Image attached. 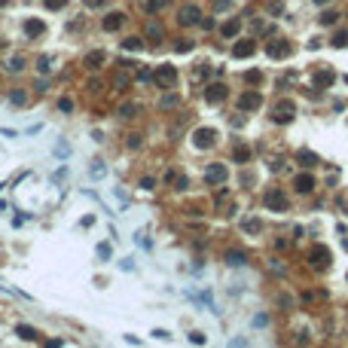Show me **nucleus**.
<instances>
[{"label":"nucleus","mask_w":348,"mask_h":348,"mask_svg":"<svg viewBox=\"0 0 348 348\" xmlns=\"http://www.w3.org/2000/svg\"><path fill=\"white\" fill-rule=\"evenodd\" d=\"M315 80H318L321 86H324V83H333V73H318V76H315Z\"/></svg>","instance_id":"obj_25"},{"label":"nucleus","mask_w":348,"mask_h":348,"mask_svg":"<svg viewBox=\"0 0 348 348\" xmlns=\"http://www.w3.org/2000/svg\"><path fill=\"white\" fill-rule=\"evenodd\" d=\"M299 162H302V165H315L318 159H315V153H305V150H302V153H299Z\"/></svg>","instance_id":"obj_19"},{"label":"nucleus","mask_w":348,"mask_h":348,"mask_svg":"<svg viewBox=\"0 0 348 348\" xmlns=\"http://www.w3.org/2000/svg\"><path fill=\"white\" fill-rule=\"evenodd\" d=\"M339 22V13H324L321 16V25H336Z\"/></svg>","instance_id":"obj_20"},{"label":"nucleus","mask_w":348,"mask_h":348,"mask_svg":"<svg viewBox=\"0 0 348 348\" xmlns=\"http://www.w3.org/2000/svg\"><path fill=\"white\" fill-rule=\"evenodd\" d=\"M239 107H242V110H254V107H260V92H245V95L239 98Z\"/></svg>","instance_id":"obj_6"},{"label":"nucleus","mask_w":348,"mask_h":348,"mask_svg":"<svg viewBox=\"0 0 348 348\" xmlns=\"http://www.w3.org/2000/svg\"><path fill=\"white\" fill-rule=\"evenodd\" d=\"M226 263H229V266H245L248 260H245L242 251H229V254H226Z\"/></svg>","instance_id":"obj_11"},{"label":"nucleus","mask_w":348,"mask_h":348,"mask_svg":"<svg viewBox=\"0 0 348 348\" xmlns=\"http://www.w3.org/2000/svg\"><path fill=\"white\" fill-rule=\"evenodd\" d=\"M254 49H257V46H254L251 40H245V43H239V46H236V49H232V52H236V58H245V55H251Z\"/></svg>","instance_id":"obj_10"},{"label":"nucleus","mask_w":348,"mask_h":348,"mask_svg":"<svg viewBox=\"0 0 348 348\" xmlns=\"http://www.w3.org/2000/svg\"><path fill=\"white\" fill-rule=\"evenodd\" d=\"M336 46H348V31H342V34H336V40H333Z\"/></svg>","instance_id":"obj_24"},{"label":"nucleus","mask_w":348,"mask_h":348,"mask_svg":"<svg viewBox=\"0 0 348 348\" xmlns=\"http://www.w3.org/2000/svg\"><path fill=\"white\" fill-rule=\"evenodd\" d=\"M58 110H73V101H70V98H61V101H58Z\"/></svg>","instance_id":"obj_27"},{"label":"nucleus","mask_w":348,"mask_h":348,"mask_svg":"<svg viewBox=\"0 0 348 348\" xmlns=\"http://www.w3.org/2000/svg\"><path fill=\"white\" fill-rule=\"evenodd\" d=\"M113 83H116V86H126V83H129V76H126V73H116V80H113Z\"/></svg>","instance_id":"obj_31"},{"label":"nucleus","mask_w":348,"mask_h":348,"mask_svg":"<svg viewBox=\"0 0 348 348\" xmlns=\"http://www.w3.org/2000/svg\"><path fill=\"white\" fill-rule=\"evenodd\" d=\"M205 177H208V183H223V180H226V168H223V165H211Z\"/></svg>","instance_id":"obj_8"},{"label":"nucleus","mask_w":348,"mask_h":348,"mask_svg":"<svg viewBox=\"0 0 348 348\" xmlns=\"http://www.w3.org/2000/svg\"><path fill=\"white\" fill-rule=\"evenodd\" d=\"M269 52H272V55H287V46H281V43H272V46H269Z\"/></svg>","instance_id":"obj_23"},{"label":"nucleus","mask_w":348,"mask_h":348,"mask_svg":"<svg viewBox=\"0 0 348 348\" xmlns=\"http://www.w3.org/2000/svg\"><path fill=\"white\" fill-rule=\"evenodd\" d=\"M177 22H180V25H196V22H199V7H192V4L183 7L180 16H177Z\"/></svg>","instance_id":"obj_2"},{"label":"nucleus","mask_w":348,"mask_h":348,"mask_svg":"<svg viewBox=\"0 0 348 348\" xmlns=\"http://www.w3.org/2000/svg\"><path fill=\"white\" fill-rule=\"evenodd\" d=\"M25 31L34 37V34H43V22H37V19H28L25 22Z\"/></svg>","instance_id":"obj_12"},{"label":"nucleus","mask_w":348,"mask_h":348,"mask_svg":"<svg viewBox=\"0 0 348 348\" xmlns=\"http://www.w3.org/2000/svg\"><path fill=\"white\" fill-rule=\"evenodd\" d=\"M223 34H226V37H232V34H239V22H236V19H232L229 25H223Z\"/></svg>","instance_id":"obj_21"},{"label":"nucleus","mask_w":348,"mask_h":348,"mask_svg":"<svg viewBox=\"0 0 348 348\" xmlns=\"http://www.w3.org/2000/svg\"><path fill=\"white\" fill-rule=\"evenodd\" d=\"M165 7V0H150L147 4V13H156V10H162Z\"/></svg>","instance_id":"obj_22"},{"label":"nucleus","mask_w":348,"mask_h":348,"mask_svg":"<svg viewBox=\"0 0 348 348\" xmlns=\"http://www.w3.org/2000/svg\"><path fill=\"white\" fill-rule=\"evenodd\" d=\"M16 333H19L22 339H37V330H34V327H28V324H19V327H16Z\"/></svg>","instance_id":"obj_15"},{"label":"nucleus","mask_w":348,"mask_h":348,"mask_svg":"<svg viewBox=\"0 0 348 348\" xmlns=\"http://www.w3.org/2000/svg\"><path fill=\"white\" fill-rule=\"evenodd\" d=\"M162 34H165V31H162V25H159V22H150V25H147V37H153V40H159Z\"/></svg>","instance_id":"obj_13"},{"label":"nucleus","mask_w":348,"mask_h":348,"mask_svg":"<svg viewBox=\"0 0 348 348\" xmlns=\"http://www.w3.org/2000/svg\"><path fill=\"white\" fill-rule=\"evenodd\" d=\"M315 4H327V0H315Z\"/></svg>","instance_id":"obj_35"},{"label":"nucleus","mask_w":348,"mask_h":348,"mask_svg":"<svg viewBox=\"0 0 348 348\" xmlns=\"http://www.w3.org/2000/svg\"><path fill=\"white\" fill-rule=\"evenodd\" d=\"M214 138H217V132H214V129H199V132H196V147H199V150H205V147H211V144H214Z\"/></svg>","instance_id":"obj_3"},{"label":"nucleus","mask_w":348,"mask_h":348,"mask_svg":"<svg viewBox=\"0 0 348 348\" xmlns=\"http://www.w3.org/2000/svg\"><path fill=\"white\" fill-rule=\"evenodd\" d=\"M293 186H296V192H312V189H315V177H312V174H299V177L293 180Z\"/></svg>","instance_id":"obj_5"},{"label":"nucleus","mask_w":348,"mask_h":348,"mask_svg":"<svg viewBox=\"0 0 348 348\" xmlns=\"http://www.w3.org/2000/svg\"><path fill=\"white\" fill-rule=\"evenodd\" d=\"M135 113H138V104H132V101L120 107V116H123V120H129V116H135Z\"/></svg>","instance_id":"obj_16"},{"label":"nucleus","mask_w":348,"mask_h":348,"mask_svg":"<svg viewBox=\"0 0 348 348\" xmlns=\"http://www.w3.org/2000/svg\"><path fill=\"white\" fill-rule=\"evenodd\" d=\"M236 159H239V162L248 159V147H239V150H236Z\"/></svg>","instance_id":"obj_28"},{"label":"nucleus","mask_w":348,"mask_h":348,"mask_svg":"<svg viewBox=\"0 0 348 348\" xmlns=\"http://www.w3.org/2000/svg\"><path fill=\"white\" fill-rule=\"evenodd\" d=\"M156 80H159V86L171 89V86H174V80H177V73H174V67H162V70L156 73Z\"/></svg>","instance_id":"obj_4"},{"label":"nucleus","mask_w":348,"mask_h":348,"mask_svg":"<svg viewBox=\"0 0 348 348\" xmlns=\"http://www.w3.org/2000/svg\"><path fill=\"white\" fill-rule=\"evenodd\" d=\"M129 147H141V135H129Z\"/></svg>","instance_id":"obj_32"},{"label":"nucleus","mask_w":348,"mask_h":348,"mask_svg":"<svg viewBox=\"0 0 348 348\" xmlns=\"http://www.w3.org/2000/svg\"><path fill=\"white\" fill-rule=\"evenodd\" d=\"M205 98H208V101H214V104H217V101H223V98H226V86H220V83H214V86H208V92H205Z\"/></svg>","instance_id":"obj_7"},{"label":"nucleus","mask_w":348,"mask_h":348,"mask_svg":"<svg viewBox=\"0 0 348 348\" xmlns=\"http://www.w3.org/2000/svg\"><path fill=\"white\" fill-rule=\"evenodd\" d=\"M226 4H229V0H214V10H223Z\"/></svg>","instance_id":"obj_34"},{"label":"nucleus","mask_w":348,"mask_h":348,"mask_svg":"<svg viewBox=\"0 0 348 348\" xmlns=\"http://www.w3.org/2000/svg\"><path fill=\"white\" fill-rule=\"evenodd\" d=\"M186 186H189V180H186V177H177V180H174V189H186Z\"/></svg>","instance_id":"obj_30"},{"label":"nucleus","mask_w":348,"mask_h":348,"mask_svg":"<svg viewBox=\"0 0 348 348\" xmlns=\"http://www.w3.org/2000/svg\"><path fill=\"white\" fill-rule=\"evenodd\" d=\"M174 49H177V52H189V49H192V43H189V40H186V43H183V40H180V43H177V46H174Z\"/></svg>","instance_id":"obj_29"},{"label":"nucleus","mask_w":348,"mask_h":348,"mask_svg":"<svg viewBox=\"0 0 348 348\" xmlns=\"http://www.w3.org/2000/svg\"><path fill=\"white\" fill-rule=\"evenodd\" d=\"M10 101H13V104H25V92H13Z\"/></svg>","instance_id":"obj_26"},{"label":"nucleus","mask_w":348,"mask_h":348,"mask_svg":"<svg viewBox=\"0 0 348 348\" xmlns=\"http://www.w3.org/2000/svg\"><path fill=\"white\" fill-rule=\"evenodd\" d=\"M46 7H49V10H58V7H64V0H46Z\"/></svg>","instance_id":"obj_33"},{"label":"nucleus","mask_w":348,"mask_h":348,"mask_svg":"<svg viewBox=\"0 0 348 348\" xmlns=\"http://www.w3.org/2000/svg\"><path fill=\"white\" fill-rule=\"evenodd\" d=\"M101 61H104V55H101V52H92V55L86 58V67H101Z\"/></svg>","instance_id":"obj_17"},{"label":"nucleus","mask_w":348,"mask_h":348,"mask_svg":"<svg viewBox=\"0 0 348 348\" xmlns=\"http://www.w3.org/2000/svg\"><path fill=\"white\" fill-rule=\"evenodd\" d=\"M144 43H141V37H129V40H126V49L129 52H135V49H141Z\"/></svg>","instance_id":"obj_18"},{"label":"nucleus","mask_w":348,"mask_h":348,"mask_svg":"<svg viewBox=\"0 0 348 348\" xmlns=\"http://www.w3.org/2000/svg\"><path fill=\"white\" fill-rule=\"evenodd\" d=\"M123 25V13H110L107 19H104V31H116Z\"/></svg>","instance_id":"obj_9"},{"label":"nucleus","mask_w":348,"mask_h":348,"mask_svg":"<svg viewBox=\"0 0 348 348\" xmlns=\"http://www.w3.org/2000/svg\"><path fill=\"white\" fill-rule=\"evenodd\" d=\"M22 67H25V58H22V55H13V58L7 61V70H13V73H19Z\"/></svg>","instance_id":"obj_14"},{"label":"nucleus","mask_w":348,"mask_h":348,"mask_svg":"<svg viewBox=\"0 0 348 348\" xmlns=\"http://www.w3.org/2000/svg\"><path fill=\"white\" fill-rule=\"evenodd\" d=\"M263 202H266V208H269V211H284V208H287L284 192H281V189H275V186H272V189H266V199H263Z\"/></svg>","instance_id":"obj_1"}]
</instances>
